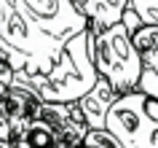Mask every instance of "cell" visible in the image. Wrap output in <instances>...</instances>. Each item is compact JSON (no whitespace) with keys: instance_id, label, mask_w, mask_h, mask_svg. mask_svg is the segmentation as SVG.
Masks as SVG:
<instances>
[{"instance_id":"6da1fadb","label":"cell","mask_w":158,"mask_h":148,"mask_svg":"<svg viewBox=\"0 0 158 148\" xmlns=\"http://www.w3.org/2000/svg\"><path fill=\"white\" fill-rule=\"evenodd\" d=\"M14 81L30 86L43 102H78L99 81L91 54H89V30L73 35L64 43L62 57L56 59V65L48 73H38V75L16 73Z\"/></svg>"},{"instance_id":"7a4b0ae2","label":"cell","mask_w":158,"mask_h":148,"mask_svg":"<svg viewBox=\"0 0 158 148\" xmlns=\"http://www.w3.org/2000/svg\"><path fill=\"white\" fill-rule=\"evenodd\" d=\"M89 54H91L97 75L113 86L118 97L139 86L145 67H142V59L134 49L131 35L123 27V22H118L107 30H97V33L89 30Z\"/></svg>"},{"instance_id":"3957f363","label":"cell","mask_w":158,"mask_h":148,"mask_svg":"<svg viewBox=\"0 0 158 148\" xmlns=\"http://www.w3.org/2000/svg\"><path fill=\"white\" fill-rule=\"evenodd\" d=\"M0 38L27 59V75L48 73L62 57V49L67 43L48 35L14 0H0Z\"/></svg>"},{"instance_id":"277c9868","label":"cell","mask_w":158,"mask_h":148,"mask_svg":"<svg viewBox=\"0 0 158 148\" xmlns=\"http://www.w3.org/2000/svg\"><path fill=\"white\" fill-rule=\"evenodd\" d=\"M105 129L123 148H158V124L145 110V92H126L110 105Z\"/></svg>"},{"instance_id":"5b68a950","label":"cell","mask_w":158,"mask_h":148,"mask_svg":"<svg viewBox=\"0 0 158 148\" xmlns=\"http://www.w3.org/2000/svg\"><path fill=\"white\" fill-rule=\"evenodd\" d=\"M14 3H19L46 33L59 41H70L73 35L89 27L86 19L70 6V0H14Z\"/></svg>"},{"instance_id":"8992f818","label":"cell","mask_w":158,"mask_h":148,"mask_svg":"<svg viewBox=\"0 0 158 148\" xmlns=\"http://www.w3.org/2000/svg\"><path fill=\"white\" fill-rule=\"evenodd\" d=\"M40 102L43 100L30 86H24L19 81L11 83L8 89L0 94V143H8L32 119H38Z\"/></svg>"},{"instance_id":"52a82bcc","label":"cell","mask_w":158,"mask_h":148,"mask_svg":"<svg viewBox=\"0 0 158 148\" xmlns=\"http://www.w3.org/2000/svg\"><path fill=\"white\" fill-rule=\"evenodd\" d=\"M121 22H123V27L131 35V43H134V49H137V54L142 59V67L158 73V27L142 25V19L131 8H126Z\"/></svg>"},{"instance_id":"ba28073f","label":"cell","mask_w":158,"mask_h":148,"mask_svg":"<svg viewBox=\"0 0 158 148\" xmlns=\"http://www.w3.org/2000/svg\"><path fill=\"white\" fill-rule=\"evenodd\" d=\"M118 100V94L113 92L105 78L94 83L91 92H86L83 97L78 100V108H81V113H83V121L89 129H105V119H107V110L110 105Z\"/></svg>"},{"instance_id":"9c48e42d","label":"cell","mask_w":158,"mask_h":148,"mask_svg":"<svg viewBox=\"0 0 158 148\" xmlns=\"http://www.w3.org/2000/svg\"><path fill=\"white\" fill-rule=\"evenodd\" d=\"M131 0H86L83 16L89 22V30H107V27L118 25L123 19L126 8Z\"/></svg>"},{"instance_id":"30bf717a","label":"cell","mask_w":158,"mask_h":148,"mask_svg":"<svg viewBox=\"0 0 158 148\" xmlns=\"http://www.w3.org/2000/svg\"><path fill=\"white\" fill-rule=\"evenodd\" d=\"M129 8L142 19V25L158 27V0H131Z\"/></svg>"},{"instance_id":"8fae6325","label":"cell","mask_w":158,"mask_h":148,"mask_svg":"<svg viewBox=\"0 0 158 148\" xmlns=\"http://www.w3.org/2000/svg\"><path fill=\"white\" fill-rule=\"evenodd\" d=\"M83 148H123L107 129H89L83 137Z\"/></svg>"},{"instance_id":"7c38bea8","label":"cell","mask_w":158,"mask_h":148,"mask_svg":"<svg viewBox=\"0 0 158 148\" xmlns=\"http://www.w3.org/2000/svg\"><path fill=\"white\" fill-rule=\"evenodd\" d=\"M137 89L158 100V73H153V70H142V78H139V86H137Z\"/></svg>"},{"instance_id":"4fadbf2b","label":"cell","mask_w":158,"mask_h":148,"mask_svg":"<svg viewBox=\"0 0 158 148\" xmlns=\"http://www.w3.org/2000/svg\"><path fill=\"white\" fill-rule=\"evenodd\" d=\"M14 75H16V70H14V65H11L6 57H0V94L8 89L11 83H14Z\"/></svg>"},{"instance_id":"5bb4252c","label":"cell","mask_w":158,"mask_h":148,"mask_svg":"<svg viewBox=\"0 0 158 148\" xmlns=\"http://www.w3.org/2000/svg\"><path fill=\"white\" fill-rule=\"evenodd\" d=\"M70 6H73V8L78 11L81 16H83V11H86V0H70ZM83 19H86V16H83ZM86 25H89V22H86Z\"/></svg>"}]
</instances>
